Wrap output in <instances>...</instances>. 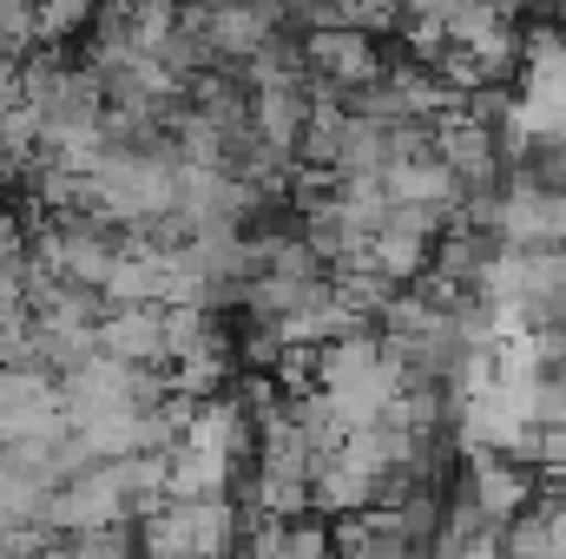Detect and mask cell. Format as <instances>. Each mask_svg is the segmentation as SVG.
Returning <instances> with one entry per match:
<instances>
[{
  "instance_id": "obj_1",
  "label": "cell",
  "mask_w": 566,
  "mask_h": 559,
  "mask_svg": "<svg viewBox=\"0 0 566 559\" xmlns=\"http://www.w3.org/2000/svg\"><path fill=\"white\" fill-rule=\"evenodd\" d=\"M296 53H303V73H310V86H323V93H356V86H369L382 66H389V46L369 33V27H343V20H329V27H303L296 33Z\"/></svg>"
},
{
  "instance_id": "obj_2",
  "label": "cell",
  "mask_w": 566,
  "mask_h": 559,
  "mask_svg": "<svg viewBox=\"0 0 566 559\" xmlns=\"http://www.w3.org/2000/svg\"><path fill=\"white\" fill-rule=\"evenodd\" d=\"M454 487H461L488 520H514V514L541 494V467H534L527 454H514V447H468Z\"/></svg>"
},
{
  "instance_id": "obj_3",
  "label": "cell",
  "mask_w": 566,
  "mask_h": 559,
  "mask_svg": "<svg viewBox=\"0 0 566 559\" xmlns=\"http://www.w3.org/2000/svg\"><path fill=\"white\" fill-rule=\"evenodd\" d=\"M99 349L126 356V362H151L165 369V323H158V303H113L99 316Z\"/></svg>"
},
{
  "instance_id": "obj_4",
  "label": "cell",
  "mask_w": 566,
  "mask_h": 559,
  "mask_svg": "<svg viewBox=\"0 0 566 559\" xmlns=\"http://www.w3.org/2000/svg\"><path fill=\"white\" fill-rule=\"evenodd\" d=\"M93 7H99V0H40V7H33V33H40V46H66L73 33H86Z\"/></svg>"
},
{
  "instance_id": "obj_5",
  "label": "cell",
  "mask_w": 566,
  "mask_h": 559,
  "mask_svg": "<svg viewBox=\"0 0 566 559\" xmlns=\"http://www.w3.org/2000/svg\"><path fill=\"white\" fill-rule=\"evenodd\" d=\"M27 257H33L27 218H13V211L0 204V283H20V271H27Z\"/></svg>"
},
{
  "instance_id": "obj_6",
  "label": "cell",
  "mask_w": 566,
  "mask_h": 559,
  "mask_svg": "<svg viewBox=\"0 0 566 559\" xmlns=\"http://www.w3.org/2000/svg\"><path fill=\"white\" fill-rule=\"evenodd\" d=\"M547 7H554V13H560V20H566V0H547Z\"/></svg>"
},
{
  "instance_id": "obj_7",
  "label": "cell",
  "mask_w": 566,
  "mask_h": 559,
  "mask_svg": "<svg viewBox=\"0 0 566 559\" xmlns=\"http://www.w3.org/2000/svg\"><path fill=\"white\" fill-rule=\"evenodd\" d=\"M13 7H40V0H13Z\"/></svg>"
}]
</instances>
